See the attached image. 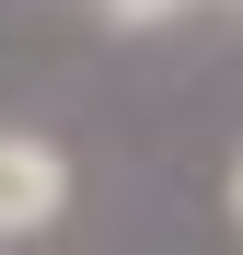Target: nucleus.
Returning <instances> with one entry per match:
<instances>
[{
	"label": "nucleus",
	"mask_w": 243,
	"mask_h": 255,
	"mask_svg": "<svg viewBox=\"0 0 243 255\" xmlns=\"http://www.w3.org/2000/svg\"><path fill=\"white\" fill-rule=\"evenodd\" d=\"M58 209H70V151L35 128H0V244L58 232Z\"/></svg>",
	"instance_id": "obj_1"
},
{
	"label": "nucleus",
	"mask_w": 243,
	"mask_h": 255,
	"mask_svg": "<svg viewBox=\"0 0 243 255\" xmlns=\"http://www.w3.org/2000/svg\"><path fill=\"white\" fill-rule=\"evenodd\" d=\"M174 0H104V23H162Z\"/></svg>",
	"instance_id": "obj_2"
},
{
	"label": "nucleus",
	"mask_w": 243,
	"mask_h": 255,
	"mask_svg": "<svg viewBox=\"0 0 243 255\" xmlns=\"http://www.w3.org/2000/svg\"><path fill=\"white\" fill-rule=\"evenodd\" d=\"M220 209H232V232H243V151H232V174H220Z\"/></svg>",
	"instance_id": "obj_3"
}]
</instances>
